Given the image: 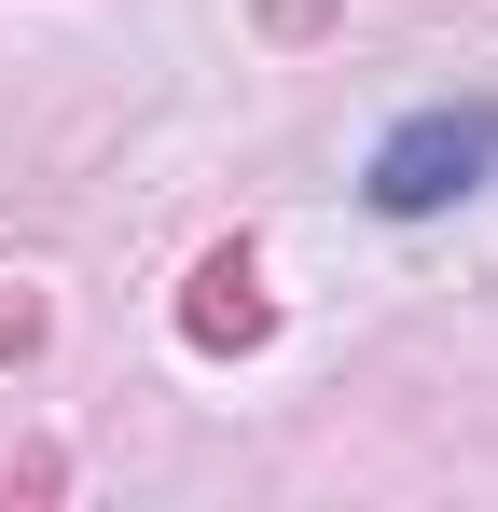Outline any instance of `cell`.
Instances as JSON below:
<instances>
[{"instance_id":"cell-1","label":"cell","mask_w":498,"mask_h":512,"mask_svg":"<svg viewBox=\"0 0 498 512\" xmlns=\"http://www.w3.org/2000/svg\"><path fill=\"white\" fill-rule=\"evenodd\" d=\"M498 180V97H443V111H415L374 139V167L360 194L388 208V222H429V208H457V194H485Z\"/></svg>"},{"instance_id":"cell-2","label":"cell","mask_w":498,"mask_h":512,"mask_svg":"<svg viewBox=\"0 0 498 512\" xmlns=\"http://www.w3.org/2000/svg\"><path fill=\"white\" fill-rule=\"evenodd\" d=\"M277 333V305H263V250H208L194 263V291H180V346H208V360H249V346Z\"/></svg>"},{"instance_id":"cell-3","label":"cell","mask_w":498,"mask_h":512,"mask_svg":"<svg viewBox=\"0 0 498 512\" xmlns=\"http://www.w3.org/2000/svg\"><path fill=\"white\" fill-rule=\"evenodd\" d=\"M56 485H70V457H56V443H28V457H0V512H14V499H56Z\"/></svg>"},{"instance_id":"cell-4","label":"cell","mask_w":498,"mask_h":512,"mask_svg":"<svg viewBox=\"0 0 498 512\" xmlns=\"http://www.w3.org/2000/svg\"><path fill=\"white\" fill-rule=\"evenodd\" d=\"M42 333H56V305H42V291H0V374H14Z\"/></svg>"}]
</instances>
